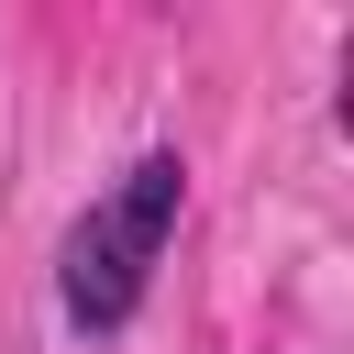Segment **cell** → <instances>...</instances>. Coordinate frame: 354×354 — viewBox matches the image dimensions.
Segmentation results:
<instances>
[{
  "label": "cell",
  "instance_id": "cell-1",
  "mask_svg": "<svg viewBox=\"0 0 354 354\" xmlns=\"http://www.w3.org/2000/svg\"><path fill=\"white\" fill-rule=\"evenodd\" d=\"M188 177L199 166L177 144H144L77 199V221L55 232V321L77 343H122L144 321V299L177 254V221H188Z\"/></svg>",
  "mask_w": 354,
  "mask_h": 354
}]
</instances>
